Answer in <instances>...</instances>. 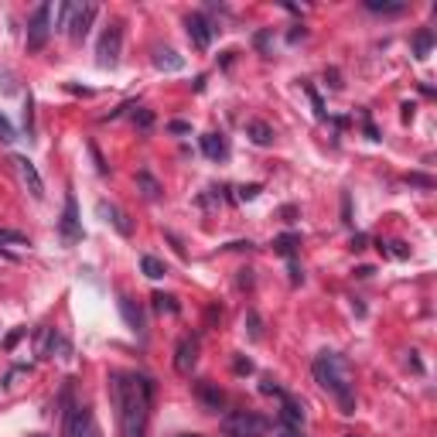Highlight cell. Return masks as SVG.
Segmentation results:
<instances>
[{"label":"cell","instance_id":"cell-1","mask_svg":"<svg viewBox=\"0 0 437 437\" xmlns=\"http://www.w3.org/2000/svg\"><path fill=\"white\" fill-rule=\"evenodd\" d=\"M109 396L120 413L123 437H144L151 403H154V379L140 372H113L109 376Z\"/></svg>","mask_w":437,"mask_h":437},{"label":"cell","instance_id":"cell-2","mask_svg":"<svg viewBox=\"0 0 437 437\" xmlns=\"http://www.w3.org/2000/svg\"><path fill=\"white\" fill-rule=\"evenodd\" d=\"M311 369H314V379L321 383V389H328L335 396V403H338V410L345 413H356V372H352V365L345 356H338V352H318L314 362H311Z\"/></svg>","mask_w":437,"mask_h":437},{"label":"cell","instance_id":"cell-3","mask_svg":"<svg viewBox=\"0 0 437 437\" xmlns=\"http://www.w3.org/2000/svg\"><path fill=\"white\" fill-rule=\"evenodd\" d=\"M267 417L250 410H232L229 417H222V431L229 437H263L267 434Z\"/></svg>","mask_w":437,"mask_h":437},{"label":"cell","instance_id":"cell-4","mask_svg":"<svg viewBox=\"0 0 437 437\" xmlns=\"http://www.w3.org/2000/svg\"><path fill=\"white\" fill-rule=\"evenodd\" d=\"M62 437H100V431L93 427V413L86 407H79L69 400L65 393V417H62Z\"/></svg>","mask_w":437,"mask_h":437},{"label":"cell","instance_id":"cell-5","mask_svg":"<svg viewBox=\"0 0 437 437\" xmlns=\"http://www.w3.org/2000/svg\"><path fill=\"white\" fill-rule=\"evenodd\" d=\"M52 4H41L34 14H31V21H27V52H41L45 45H48V38H52Z\"/></svg>","mask_w":437,"mask_h":437},{"label":"cell","instance_id":"cell-6","mask_svg":"<svg viewBox=\"0 0 437 437\" xmlns=\"http://www.w3.org/2000/svg\"><path fill=\"white\" fill-rule=\"evenodd\" d=\"M120 48H123V25H109L103 31V38H100V48H96L100 65H103V69H113V65L120 62Z\"/></svg>","mask_w":437,"mask_h":437},{"label":"cell","instance_id":"cell-7","mask_svg":"<svg viewBox=\"0 0 437 437\" xmlns=\"http://www.w3.org/2000/svg\"><path fill=\"white\" fill-rule=\"evenodd\" d=\"M195 365H199V338L184 335L178 345H175V369H178L181 376H191Z\"/></svg>","mask_w":437,"mask_h":437},{"label":"cell","instance_id":"cell-8","mask_svg":"<svg viewBox=\"0 0 437 437\" xmlns=\"http://www.w3.org/2000/svg\"><path fill=\"white\" fill-rule=\"evenodd\" d=\"M96 21V4H82V7H76L72 4V14H69V38L72 41H82L86 34H89V25Z\"/></svg>","mask_w":437,"mask_h":437},{"label":"cell","instance_id":"cell-9","mask_svg":"<svg viewBox=\"0 0 437 437\" xmlns=\"http://www.w3.org/2000/svg\"><path fill=\"white\" fill-rule=\"evenodd\" d=\"M58 229H62V239H65V243H79V239H82V222H79V206H76V195H72V191L65 195V212H62Z\"/></svg>","mask_w":437,"mask_h":437},{"label":"cell","instance_id":"cell-10","mask_svg":"<svg viewBox=\"0 0 437 437\" xmlns=\"http://www.w3.org/2000/svg\"><path fill=\"white\" fill-rule=\"evenodd\" d=\"M184 27H188V38H191V45H195L199 52H206L208 45H212L215 27L208 25L206 14H188V18H184Z\"/></svg>","mask_w":437,"mask_h":437},{"label":"cell","instance_id":"cell-11","mask_svg":"<svg viewBox=\"0 0 437 437\" xmlns=\"http://www.w3.org/2000/svg\"><path fill=\"white\" fill-rule=\"evenodd\" d=\"M14 168H18V175H21V181L27 184V191H31V199H45V181H41V175H38V168L27 161L25 154H14Z\"/></svg>","mask_w":437,"mask_h":437},{"label":"cell","instance_id":"cell-12","mask_svg":"<svg viewBox=\"0 0 437 437\" xmlns=\"http://www.w3.org/2000/svg\"><path fill=\"white\" fill-rule=\"evenodd\" d=\"M151 62H154V69H161V72H181L184 69V58L178 52H171V48H154Z\"/></svg>","mask_w":437,"mask_h":437},{"label":"cell","instance_id":"cell-13","mask_svg":"<svg viewBox=\"0 0 437 437\" xmlns=\"http://www.w3.org/2000/svg\"><path fill=\"white\" fill-rule=\"evenodd\" d=\"M195 393H199V400L206 403L208 410H219V407L226 403V393H222L215 383H208V379H202V383L195 386Z\"/></svg>","mask_w":437,"mask_h":437},{"label":"cell","instance_id":"cell-14","mask_svg":"<svg viewBox=\"0 0 437 437\" xmlns=\"http://www.w3.org/2000/svg\"><path fill=\"white\" fill-rule=\"evenodd\" d=\"M202 151H206V157H212V161H226V157H229V144H226L222 133H206V137H202Z\"/></svg>","mask_w":437,"mask_h":437},{"label":"cell","instance_id":"cell-15","mask_svg":"<svg viewBox=\"0 0 437 437\" xmlns=\"http://www.w3.org/2000/svg\"><path fill=\"white\" fill-rule=\"evenodd\" d=\"M246 137H250L253 144H260V147H270V144L277 140L274 127H270V123H263V120H250V123H246Z\"/></svg>","mask_w":437,"mask_h":437},{"label":"cell","instance_id":"cell-16","mask_svg":"<svg viewBox=\"0 0 437 437\" xmlns=\"http://www.w3.org/2000/svg\"><path fill=\"white\" fill-rule=\"evenodd\" d=\"M96 208H100V215H103L106 222H113V229L120 232V236H130V232H133V229H130V222H127V215H123V212H120L116 206H109V202H100Z\"/></svg>","mask_w":437,"mask_h":437},{"label":"cell","instance_id":"cell-17","mask_svg":"<svg viewBox=\"0 0 437 437\" xmlns=\"http://www.w3.org/2000/svg\"><path fill=\"white\" fill-rule=\"evenodd\" d=\"M281 420L290 427V431H297L301 424H304V410H301V403H294L290 396H283V410H281Z\"/></svg>","mask_w":437,"mask_h":437},{"label":"cell","instance_id":"cell-18","mask_svg":"<svg viewBox=\"0 0 437 437\" xmlns=\"http://www.w3.org/2000/svg\"><path fill=\"white\" fill-rule=\"evenodd\" d=\"M120 311H123V318H127V325L133 328L137 335H144V314H140V308H133V301L130 297H120Z\"/></svg>","mask_w":437,"mask_h":437},{"label":"cell","instance_id":"cell-19","mask_svg":"<svg viewBox=\"0 0 437 437\" xmlns=\"http://www.w3.org/2000/svg\"><path fill=\"white\" fill-rule=\"evenodd\" d=\"M297 246H301V236H297V232H283V236L274 239V253H281V257H287V260L294 257Z\"/></svg>","mask_w":437,"mask_h":437},{"label":"cell","instance_id":"cell-20","mask_svg":"<svg viewBox=\"0 0 437 437\" xmlns=\"http://www.w3.org/2000/svg\"><path fill=\"white\" fill-rule=\"evenodd\" d=\"M431 48H434V31H431V27H424V31L413 38V55H417V58H427Z\"/></svg>","mask_w":437,"mask_h":437},{"label":"cell","instance_id":"cell-21","mask_svg":"<svg viewBox=\"0 0 437 437\" xmlns=\"http://www.w3.org/2000/svg\"><path fill=\"white\" fill-rule=\"evenodd\" d=\"M137 184H140V191H144V199H147V202H157V199H161V184L154 181V175L140 171V175H137Z\"/></svg>","mask_w":437,"mask_h":437},{"label":"cell","instance_id":"cell-22","mask_svg":"<svg viewBox=\"0 0 437 437\" xmlns=\"http://www.w3.org/2000/svg\"><path fill=\"white\" fill-rule=\"evenodd\" d=\"M140 270H144V277H151V281H161V277L168 274V267H164L157 257H144L140 260Z\"/></svg>","mask_w":437,"mask_h":437},{"label":"cell","instance_id":"cell-23","mask_svg":"<svg viewBox=\"0 0 437 437\" xmlns=\"http://www.w3.org/2000/svg\"><path fill=\"white\" fill-rule=\"evenodd\" d=\"M407 4H383V0H365V11L372 14H403Z\"/></svg>","mask_w":437,"mask_h":437},{"label":"cell","instance_id":"cell-24","mask_svg":"<svg viewBox=\"0 0 437 437\" xmlns=\"http://www.w3.org/2000/svg\"><path fill=\"white\" fill-rule=\"evenodd\" d=\"M151 301H154V308H157V311H168V314H178V301H175L171 294H154Z\"/></svg>","mask_w":437,"mask_h":437},{"label":"cell","instance_id":"cell-25","mask_svg":"<svg viewBox=\"0 0 437 437\" xmlns=\"http://www.w3.org/2000/svg\"><path fill=\"white\" fill-rule=\"evenodd\" d=\"M133 120H137V127H144V130L154 127V113H151V109H137V113H133Z\"/></svg>","mask_w":437,"mask_h":437},{"label":"cell","instance_id":"cell-26","mask_svg":"<svg viewBox=\"0 0 437 437\" xmlns=\"http://www.w3.org/2000/svg\"><path fill=\"white\" fill-rule=\"evenodd\" d=\"M260 393H274V396H283V389L277 386V379H270V376H263V383H260Z\"/></svg>","mask_w":437,"mask_h":437},{"label":"cell","instance_id":"cell-27","mask_svg":"<svg viewBox=\"0 0 437 437\" xmlns=\"http://www.w3.org/2000/svg\"><path fill=\"white\" fill-rule=\"evenodd\" d=\"M0 243H27L25 232H11V229H0Z\"/></svg>","mask_w":437,"mask_h":437},{"label":"cell","instance_id":"cell-28","mask_svg":"<svg viewBox=\"0 0 437 437\" xmlns=\"http://www.w3.org/2000/svg\"><path fill=\"white\" fill-rule=\"evenodd\" d=\"M0 140H4V144H11V140H14V127H11L4 116H0Z\"/></svg>","mask_w":437,"mask_h":437},{"label":"cell","instance_id":"cell-29","mask_svg":"<svg viewBox=\"0 0 437 437\" xmlns=\"http://www.w3.org/2000/svg\"><path fill=\"white\" fill-rule=\"evenodd\" d=\"M407 181H410V184H420V188H434V181L427 178V175H407Z\"/></svg>","mask_w":437,"mask_h":437},{"label":"cell","instance_id":"cell-30","mask_svg":"<svg viewBox=\"0 0 437 437\" xmlns=\"http://www.w3.org/2000/svg\"><path fill=\"white\" fill-rule=\"evenodd\" d=\"M260 195V184H246V188H239V199L246 202V199H257Z\"/></svg>","mask_w":437,"mask_h":437},{"label":"cell","instance_id":"cell-31","mask_svg":"<svg viewBox=\"0 0 437 437\" xmlns=\"http://www.w3.org/2000/svg\"><path fill=\"white\" fill-rule=\"evenodd\" d=\"M236 372L243 376V372H253V362L250 359H236Z\"/></svg>","mask_w":437,"mask_h":437},{"label":"cell","instance_id":"cell-32","mask_svg":"<svg viewBox=\"0 0 437 437\" xmlns=\"http://www.w3.org/2000/svg\"><path fill=\"white\" fill-rule=\"evenodd\" d=\"M250 335H253V338H260V321H257V314H250Z\"/></svg>","mask_w":437,"mask_h":437},{"label":"cell","instance_id":"cell-33","mask_svg":"<svg viewBox=\"0 0 437 437\" xmlns=\"http://www.w3.org/2000/svg\"><path fill=\"white\" fill-rule=\"evenodd\" d=\"M188 123H181V120H175V123H171V133H188Z\"/></svg>","mask_w":437,"mask_h":437},{"label":"cell","instance_id":"cell-34","mask_svg":"<svg viewBox=\"0 0 437 437\" xmlns=\"http://www.w3.org/2000/svg\"><path fill=\"white\" fill-rule=\"evenodd\" d=\"M389 246H393V253H396V257H407V253H410L403 243H389Z\"/></svg>","mask_w":437,"mask_h":437},{"label":"cell","instance_id":"cell-35","mask_svg":"<svg viewBox=\"0 0 437 437\" xmlns=\"http://www.w3.org/2000/svg\"><path fill=\"white\" fill-rule=\"evenodd\" d=\"M352 250H365V236H356V239H352Z\"/></svg>","mask_w":437,"mask_h":437},{"label":"cell","instance_id":"cell-36","mask_svg":"<svg viewBox=\"0 0 437 437\" xmlns=\"http://www.w3.org/2000/svg\"><path fill=\"white\" fill-rule=\"evenodd\" d=\"M328 79H332V89H342V82H338V72H335V69L328 72Z\"/></svg>","mask_w":437,"mask_h":437},{"label":"cell","instance_id":"cell-37","mask_svg":"<svg viewBox=\"0 0 437 437\" xmlns=\"http://www.w3.org/2000/svg\"><path fill=\"white\" fill-rule=\"evenodd\" d=\"M281 437H301V434H297V431H283Z\"/></svg>","mask_w":437,"mask_h":437},{"label":"cell","instance_id":"cell-38","mask_svg":"<svg viewBox=\"0 0 437 437\" xmlns=\"http://www.w3.org/2000/svg\"><path fill=\"white\" fill-rule=\"evenodd\" d=\"M181 437H199V434H181Z\"/></svg>","mask_w":437,"mask_h":437},{"label":"cell","instance_id":"cell-39","mask_svg":"<svg viewBox=\"0 0 437 437\" xmlns=\"http://www.w3.org/2000/svg\"><path fill=\"white\" fill-rule=\"evenodd\" d=\"M345 437H356V434H345Z\"/></svg>","mask_w":437,"mask_h":437}]
</instances>
